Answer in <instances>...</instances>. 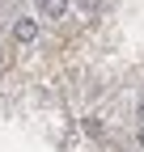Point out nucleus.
<instances>
[{
  "instance_id": "nucleus-1",
  "label": "nucleus",
  "mask_w": 144,
  "mask_h": 152,
  "mask_svg": "<svg viewBox=\"0 0 144 152\" xmlns=\"http://www.w3.org/2000/svg\"><path fill=\"white\" fill-rule=\"evenodd\" d=\"M13 34H17V42H30V38H34V21H30V17H21Z\"/></svg>"
},
{
  "instance_id": "nucleus-2",
  "label": "nucleus",
  "mask_w": 144,
  "mask_h": 152,
  "mask_svg": "<svg viewBox=\"0 0 144 152\" xmlns=\"http://www.w3.org/2000/svg\"><path fill=\"white\" fill-rule=\"evenodd\" d=\"M68 9V0H47V17H60Z\"/></svg>"
}]
</instances>
